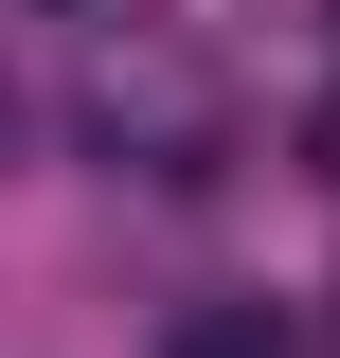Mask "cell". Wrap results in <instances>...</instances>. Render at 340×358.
Here are the masks:
<instances>
[{
  "instance_id": "6da1fadb",
  "label": "cell",
  "mask_w": 340,
  "mask_h": 358,
  "mask_svg": "<svg viewBox=\"0 0 340 358\" xmlns=\"http://www.w3.org/2000/svg\"><path fill=\"white\" fill-rule=\"evenodd\" d=\"M90 143H108V162L126 179H215L233 162V54L197 36V18H126V36L90 54Z\"/></svg>"
},
{
  "instance_id": "7a4b0ae2",
  "label": "cell",
  "mask_w": 340,
  "mask_h": 358,
  "mask_svg": "<svg viewBox=\"0 0 340 358\" xmlns=\"http://www.w3.org/2000/svg\"><path fill=\"white\" fill-rule=\"evenodd\" d=\"M162 358H287V322H269V305H179Z\"/></svg>"
},
{
  "instance_id": "3957f363",
  "label": "cell",
  "mask_w": 340,
  "mask_h": 358,
  "mask_svg": "<svg viewBox=\"0 0 340 358\" xmlns=\"http://www.w3.org/2000/svg\"><path fill=\"white\" fill-rule=\"evenodd\" d=\"M304 162H323V179H340V90H323V126H304Z\"/></svg>"
},
{
  "instance_id": "277c9868",
  "label": "cell",
  "mask_w": 340,
  "mask_h": 358,
  "mask_svg": "<svg viewBox=\"0 0 340 358\" xmlns=\"http://www.w3.org/2000/svg\"><path fill=\"white\" fill-rule=\"evenodd\" d=\"M36 18H90V0H36Z\"/></svg>"
},
{
  "instance_id": "5b68a950",
  "label": "cell",
  "mask_w": 340,
  "mask_h": 358,
  "mask_svg": "<svg viewBox=\"0 0 340 358\" xmlns=\"http://www.w3.org/2000/svg\"><path fill=\"white\" fill-rule=\"evenodd\" d=\"M0 143H18V108H0Z\"/></svg>"
}]
</instances>
